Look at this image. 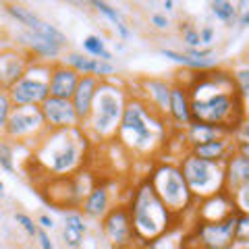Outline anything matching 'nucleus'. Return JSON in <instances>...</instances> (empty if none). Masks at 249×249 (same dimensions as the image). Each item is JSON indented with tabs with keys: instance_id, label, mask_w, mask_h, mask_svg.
Returning a JSON list of instances; mask_svg holds the SVG:
<instances>
[{
	"instance_id": "nucleus-17",
	"label": "nucleus",
	"mask_w": 249,
	"mask_h": 249,
	"mask_svg": "<svg viewBox=\"0 0 249 249\" xmlns=\"http://www.w3.org/2000/svg\"><path fill=\"white\" fill-rule=\"evenodd\" d=\"M81 75L75 73L71 67H67L65 62H52L50 65V81H48V91L50 98H60V100H71L77 89Z\"/></svg>"
},
{
	"instance_id": "nucleus-38",
	"label": "nucleus",
	"mask_w": 249,
	"mask_h": 249,
	"mask_svg": "<svg viewBox=\"0 0 249 249\" xmlns=\"http://www.w3.org/2000/svg\"><path fill=\"white\" fill-rule=\"evenodd\" d=\"M199 44H201V48H210V46L214 44L216 40V29L212 25H204V27H199Z\"/></svg>"
},
{
	"instance_id": "nucleus-3",
	"label": "nucleus",
	"mask_w": 249,
	"mask_h": 249,
	"mask_svg": "<svg viewBox=\"0 0 249 249\" xmlns=\"http://www.w3.org/2000/svg\"><path fill=\"white\" fill-rule=\"evenodd\" d=\"M89 139L81 127L48 131L34 147V162L48 178L73 177L85 164Z\"/></svg>"
},
{
	"instance_id": "nucleus-15",
	"label": "nucleus",
	"mask_w": 249,
	"mask_h": 249,
	"mask_svg": "<svg viewBox=\"0 0 249 249\" xmlns=\"http://www.w3.org/2000/svg\"><path fill=\"white\" fill-rule=\"evenodd\" d=\"M170 85H173V81L164 79V77H142V79H139V91L135 96H139L152 110H156L166 119Z\"/></svg>"
},
{
	"instance_id": "nucleus-22",
	"label": "nucleus",
	"mask_w": 249,
	"mask_h": 249,
	"mask_svg": "<svg viewBox=\"0 0 249 249\" xmlns=\"http://www.w3.org/2000/svg\"><path fill=\"white\" fill-rule=\"evenodd\" d=\"M183 142H185V147L189 150L193 145H199V143H206V142H212V139H218V137H224V135H231L229 131L224 129H218V127H212V124H201V123H193L183 131Z\"/></svg>"
},
{
	"instance_id": "nucleus-16",
	"label": "nucleus",
	"mask_w": 249,
	"mask_h": 249,
	"mask_svg": "<svg viewBox=\"0 0 249 249\" xmlns=\"http://www.w3.org/2000/svg\"><path fill=\"white\" fill-rule=\"evenodd\" d=\"M60 62H65L67 67H71L75 73H79L81 77L89 75V77H96L100 81H106V79H114L116 75V65L112 62H102V60H96L88 56L83 52H67L65 56L60 58Z\"/></svg>"
},
{
	"instance_id": "nucleus-33",
	"label": "nucleus",
	"mask_w": 249,
	"mask_h": 249,
	"mask_svg": "<svg viewBox=\"0 0 249 249\" xmlns=\"http://www.w3.org/2000/svg\"><path fill=\"white\" fill-rule=\"evenodd\" d=\"M178 31H181V37L185 42V48H201L199 44V31L191 25V23H181L178 25Z\"/></svg>"
},
{
	"instance_id": "nucleus-14",
	"label": "nucleus",
	"mask_w": 249,
	"mask_h": 249,
	"mask_svg": "<svg viewBox=\"0 0 249 249\" xmlns=\"http://www.w3.org/2000/svg\"><path fill=\"white\" fill-rule=\"evenodd\" d=\"M40 110L44 114V121H46L48 131H62V129L81 127V123H79V119H77L71 100L48 98L40 106Z\"/></svg>"
},
{
	"instance_id": "nucleus-37",
	"label": "nucleus",
	"mask_w": 249,
	"mask_h": 249,
	"mask_svg": "<svg viewBox=\"0 0 249 249\" xmlns=\"http://www.w3.org/2000/svg\"><path fill=\"white\" fill-rule=\"evenodd\" d=\"M15 222L21 224L23 231H25L29 237H36V235H37V231H40V227H37V222H36L29 214H25V212H17V214H15Z\"/></svg>"
},
{
	"instance_id": "nucleus-19",
	"label": "nucleus",
	"mask_w": 249,
	"mask_h": 249,
	"mask_svg": "<svg viewBox=\"0 0 249 249\" xmlns=\"http://www.w3.org/2000/svg\"><path fill=\"white\" fill-rule=\"evenodd\" d=\"M187 152H191L193 156H197V158H201V160L224 164V162L237 152V147H235V139H232V135H224V137L212 139V142L193 145Z\"/></svg>"
},
{
	"instance_id": "nucleus-5",
	"label": "nucleus",
	"mask_w": 249,
	"mask_h": 249,
	"mask_svg": "<svg viewBox=\"0 0 249 249\" xmlns=\"http://www.w3.org/2000/svg\"><path fill=\"white\" fill-rule=\"evenodd\" d=\"M131 98V91L119 85V81L106 79L100 81V88L91 106L89 119L81 124L83 133L89 142H112L119 131V124L123 119L127 100Z\"/></svg>"
},
{
	"instance_id": "nucleus-4",
	"label": "nucleus",
	"mask_w": 249,
	"mask_h": 249,
	"mask_svg": "<svg viewBox=\"0 0 249 249\" xmlns=\"http://www.w3.org/2000/svg\"><path fill=\"white\" fill-rule=\"evenodd\" d=\"M127 210L131 214V222H133V231L137 237V247L152 243L158 237L166 235V232L178 224V220L166 210V206L160 201L152 189L147 178H142L133 191L129 193Z\"/></svg>"
},
{
	"instance_id": "nucleus-18",
	"label": "nucleus",
	"mask_w": 249,
	"mask_h": 249,
	"mask_svg": "<svg viewBox=\"0 0 249 249\" xmlns=\"http://www.w3.org/2000/svg\"><path fill=\"white\" fill-rule=\"evenodd\" d=\"M110 208H112L110 189L102 183H96L91 187V191L85 196V199L81 201L79 212L85 218H91V220H102V218L110 212Z\"/></svg>"
},
{
	"instance_id": "nucleus-24",
	"label": "nucleus",
	"mask_w": 249,
	"mask_h": 249,
	"mask_svg": "<svg viewBox=\"0 0 249 249\" xmlns=\"http://www.w3.org/2000/svg\"><path fill=\"white\" fill-rule=\"evenodd\" d=\"M6 13H9L19 25H23L27 31H34V34L44 23V19H40L34 11L27 9V6H23V4H6Z\"/></svg>"
},
{
	"instance_id": "nucleus-40",
	"label": "nucleus",
	"mask_w": 249,
	"mask_h": 249,
	"mask_svg": "<svg viewBox=\"0 0 249 249\" xmlns=\"http://www.w3.org/2000/svg\"><path fill=\"white\" fill-rule=\"evenodd\" d=\"M36 239H37V245H40V249H56L54 247V243H52V239H50V235H48V231H37V235H36Z\"/></svg>"
},
{
	"instance_id": "nucleus-6",
	"label": "nucleus",
	"mask_w": 249,
	"mask_h": 249,
	"mask_svg": "<svg viewBox=\"0 0 249 249\" xmlns=\"http://www.w3.org/2000/svg\"><path fill=\"white\" fill-rule=\"evenodd\" d=\"M145 178L150 181L152 189L160 197V201L178 222L196 210L197 199L193 197V193L187 187L181 168H178V162L156 160L150 166V173H147Z\"/></svg>"
},
{
	"instance_id": "nucleus-1",
	"label": "nucleus",
	"mask_w": 249,
	"mask_h": 249,
	"mask_svg": "<svg viewBox=\"0 0 249 249\" xmlns=\"http://www.w3.org/2000/svg\"><path fill=\"white\" fill-rule=\"evenodd\" d=\"M185 83L191 98L193 123L212 124L232 133V129L245 119L231 69L216 67L212 71L191 73Z\"/></svg>"
},
{
	"instance_id": "nucleus-27",
	"label": "nucleus",
	"mask_w": 249,
	"mask_h": 249,
	"mask_svg": "<svg viewBox=\"0 0 249 249\" xmlns=\"http://www.w3.org/2000/svg\"><path fill=\"white\" fill-rule=\"evenodd\" d=\"M210 11H212L214 17L224 23V25H232L239 19V11L235 2H229V0H214L210 2Z\"/></svg>"
},
{
	"instance_id": "nucleus-42",
	"label": "nucleus",
	"mask_w": 249,
	"mask_h": 249,
	"mask_svg": "<svg viewBox=\"0 0 249 249\" xmlns=\"http://www.w3.org/2000/svg\"><path fill=\"white\" fill-rule=\"evenodd\" d=\"M36 222H37V227H40L42 231H52V229H54V220H52L48 214H42Z\"/></svg>"
},
{
	"instance_id": "nucleus-7",
	"label": "nucleus",
	"mask_w": 249,
	"mask_h": 249,
	"mask_svg": "<svg viewBox=\"0 0 249 249\" xmlns=\"http://www.w3.org/2000/svg\"><path fill=\"white\" fill-rule=\"evenodd\" d=\"M178 168L197 201L224 191V164L201 160L191 152H185L178 160Z\"/></svg>"
},
{
	"instance_id": "nucleus-11",
	"label": "nucleus",
	"mask_w": 249,
	"mask_h": 249,
	"mask_svg": "<svg viewBox=\"0 0 249 249\" xmlns=\"http://www.w3.org/2000/svg\"><path fill=\"white\" fill-rule=\"evenodd\" d=\"M166 123L173 133H183L191 124V98L187 83L181 77H177L170 85V100L166 110Z\"/></svg>"
},
{
	"instance_id": "nucleus-30",
	"label": "nucleus",
	"mask_w": 249,
	"mask_h": 249,
	"mask_svg": "<svg viewBox=\"0 0 249 249\" xmlns=\"http://www.w3.org/2000/svg\"><path fill=\"white\" fill-rule=\"evenodd\" d=\"M0 168L15 173V147L6 137H0Z\"/></svg>"
},
{
	"instance_id": "nucleus-41",
	"label": "nucleus",
	"mask_w": 249,
	"mask_h": 249,
	"mask_svg": "<svg viewBox=\"0 0 249 249\" xmlns=\"http://www.w3.org/2000/svg\"><path fill=\"white\" fill-rule=\"evenodd\" d=\"M116 31H119V36H121L123 42H127V40H131V37H133V29H131L124 21H121L119 25H116Z\"/></svg>"
},
{
	"instance_id": "nucleus-9",
	"label": "nucleus",
	"mask_w": 249,
	"mask_h": 249,
	"mask_svg": "<svg viewBox=\"0 0 249 249\" xmlns=\"http://www.w3.org/2000/svg\"><path fill=\"white\" fill-rule=\"evenodd\" d=\"M48 133L40 106H13L4 137L17 143H36Z\"/></svg>"
},
{
	"instance_id": "nucleus-45",
	"label": "nucleus",
	"mask_w": 249,
	"mask_h": 249,
	"mask_svg": "<svg viewBox=\"0 0 249 249\" xmlns=\"http://www.w3.org/2000/svg\"><path fill=\"white\" fill-rule=\"evenodd\" d=\"M2 197H4V183L0 181V199H2Z\"/></svg>"
},
{
	"instance_id": "nucleus-29",
	"label": "nucleus",
	"mask_w": 249,
	"mask_h": 249,
	"mask_svg": "<svg viewBox=\"0 0 249 249\" xmlns=\"http://www.w3.org/2000/svg\"><path fill=\"white\" fill-rule=\"evenodd\" d=\"M232 139H235V147L239 154L249 156V116H245L235 129H232Z\"/></svg>"
},
{
	"instance_id": "nucleus-39",
	"label": "nucleus",
	"mask_w": 249,
	"mask_h": 249,
	"mask_svg": "<svg viewBox=\"0 0 249 249\" xmlns=\"http://www.w3.org/2000/svg\"><path fill=\"white\" fill-rule=\"evenodd\" d=\"M150 23L154 25V29H158V31H166L170 27V19L166 17V13H152Z\"/></svg>"
},
{
	"instance_id": "nucleus-21",
	"label": "nucleus",
	"mask_w": 249,
	"mask_h": 249,
	"mask_svg": "<svg viewBox=\"0 0 249 249\" xmlns=\"http://www.w3.org/2000/svg\"><path fill=\"white\" fill-rule=\"evenodd\" d=\"M247 183H249V156L235 152L224 162V191L229 196H235Z\"/></svg>"
},
{
	"instance_id": "nucleus-23",
	"label": "nucleus",
	"mask_w": 249,
	"mask_h": 249,
	"mask_svg": "<svg viewBox=\"0 0 249 249\" xmlns=\"http://www.w3.org/2000/svg\"><path fill=\"white\" fill-rule=\"evenodd\" d=\"M232 79H235V88H237V96L241 100L245 116H249V60H243L231 69Z\"/></svg>"
},
{
	"instance_id": "nucleus-31",
	"label": "nucleus",
	"mask_w": 249,
	"mask_h": 249,
	"mask_svg": "<svg viewBox=\"0 0 249 249\" xmlns=\"http://www.w3.org/2000/svg\"><path fill=\"white\" fill-rule=\"evenodd\" d=\"M11 112H13V100L9 96V91L0 89V137H4L6 123H9Z\"/></svg>"
},
{
	"instance_id": "nucleus-35",
	"label": "nucleus",
	"mask_w": 249,
	"mask_h": 249,
	"mask_svg": "<svg viewBox=\"0 0 249 249\" xmlns=\"http://www.w3.org/2000/svg\"><path fill=\"white\" fill-rule=\"evenodd\" d=\"M83 239H85V235L77 229H71V227H67V224L62 227V241H65V245L69 249H81Z\"/></svg>"
},
{
	"instance_id": "nucleus-12",
	"label": "nucleus",
	"mask_w": 249,
	"mask_h": 249,
	"mask_svg": "<svg viewBox=\"0 0 249 249\" xmlns=\"http://www.w3.org/2000/svg\"><path fill=\"white\" fill-rule=\"evenodd\" d=\"M17 46L29 54L31 60L48 62V65L56 62L62 56V52H65V48H62L60 44L52 42L44 36H37V34H34V31H27V29L17 34Z\"/></svg>"
},
{
	"instance_id": "nucleus-13",
	"label": "nucleus",
	"mask_w": 249,
	"mask_h": 249,
	"mask_svg": "<svg viewBox=\"0 0 249 249\" xmlns=\"http://www.w3.org/2000/svg\"><path fill=\"white\" fill-rule=\"evenodd\" d=\"M31 56L17 48H4L0 50V89L9 91L15 83H17L23 75L27 73V69L31 65Z\"/></svg>"
},
{
	"instance_id": "nucleus-36",
	"label": "nucleus",
	"mask_w": 249,
	"mask_h": 249,
	"mask_svg": "<svg viewBox=\"0 0 249 249\" xmlns=\"http://www.w3.org/2000/svg\"><path fill=\"white\" fill-rule=\"evenodd\" d=\"M231 197H232V204H235L237 212L249 214V183L243 185V187H241V189L235 193V196H231Z\"/></svg>"
},
{
	"instance_id": "nucleus-26",
	"label": "nucleus",
	"mask_w": 249,
	"mask_h": 249,
	"mask_svg": "<svg viewBox=\"0 0 249 249\" xmlns=\"http://www.w3.org/2000/svg\"><path fill=\"white\" fill-rule=\"evenodd\" d=\"M83 54L96 58V60H102V62H112V52L106 48V42L104 37L100 36H85L83 37Z\"/></svg>"
},
{
	"instance_id": "nucleus-8",
	"label": "nucleus",
	"mask_w": 249,
	"mask_h": 249,
	"mask_svg": "<svg viewBox=\"0 0 249 249\" xmlns=\"http://www.w3.org/2000/svg\"><path fill=\"white\" fill-rule=\"evenodd\" d=\"M50 65L48 62H31L27 73L9 89L13 106H42L50 98L48 91Z\"/></svg>"
},
{
	"instance_id": "nucleus-34",
	"label": "nucleus",
	"mask_w": 249,
	"mask_h": 249,
	"mask_svg": "<svg viewBox=\"0 0 249 249\" xmlns=\"http://www.w3.org/2000/svg\"><path fill=\"white\" fill-rule=\"evenodd\" d=\"M65 224L71 229H77L83 235H88V218H85L79 210H71V212L65 214Z\"/></svg>"
},
{
	"instance_id": "nucleus-43",
	"label": "nucleus",
	"mask_w": 249,
	"mask_h": 249,
	"mask_svg": "<svg viewBox=\"0 0 249 249\" xmlns=\"http://www.w3.org/2000/svg\"><path fill=\"white\" fill-rule=\"evenodd\" d=\"M239 25L241 27H249V9H243V13H239Z\"/></svg>"
},
{
	"instance_id": "nucleus-44",
	"label": "nucleus",
	"mask_w": 249,
	"mask_h": 249,
	"mask_svg": "<svg viewBox=\"0 0 249 249\" xmlns=\"http://www.w3.org/2000/svg\"><path fill=\"white\" fill-rule=\"evenodd\" d=\"M162 9H164L166 13L175 11V2H173V0H164V2H162Z\"/></svg>"
},
{
	"instance_id": "nucleus-32",
	"label": "nucleus",
	"mask_w": 249,
	"mask_h": 249,
	"mask_svg": "<svg viewBox=\"0 0 249 249\" xmlns=\"http://www.w3.org/2000/svg\"><path fill=\"white\" fill-rule=\"evenodd\" d=\"M89 4H91L93 9H96L100 15H104V19H108V21H110L114 27H116V25H119V23L123 21V19H121V13L116 11L112 4L104 2V0H93V2H89Z\"/></svg>"
},
{
	"instance_id": "nucleus-2",
	"label": "nucleus",
	"mask_w": 249,
	"mask_h": 249,
	"mask_svg": "<svg viewBox=\"0 0 249 249\" xmlns=\"http://www.w3.org/2000/svg\"><path fill=\"white\" fill-rule=\"evenodd\" d=\"M170 135L173 131L164 116L152 110L142 98L131 91L114 137L116 142L137 158H154L168 145Z\"/></svg>"
},
{
	"instance_id": "nucleus-28",
	"label": "nucleus",
	"mask_w": 249,
	"mask_h": 249,
	"mask_svg": "<svg viewBox=\"0 0 249 249\" xmlns=\"http://www.w3.org/2000/svg\"><path fill=\"white\" fill-rule=\"evenodd\" d=\"M232 247L237 249H249V214L237 212L235 220V243Z\"/></svg>"
},
{
	"instance_id": "nucleus-25",
	"label": "nucleus",
	"mask_w": 249,
	"mask_h": 249,
	"mask_svg": "<svg viewBox=\"0 0 249 249\" xmlns=\"http://www.w3.org/2000/svg\"><path fill=\"white\" fill-rule=\"evenodd\" d=\"M181 224V222H178ZM175 224L173 229H170L166 235L158 237L152 243H145V245H139L137 249H183V239H185V231Z\"/></svg>"
},
{
	"instance_id": "nucleus-20",
	"label": "nucleus",
	"mask_w": 249,
	"mask_h": 249,
	"mask_svg": "<svg viewBox=\"0 0 249 249\" xmlns=\"http://www.w3.org/2000/svg\"><path fill=\"white\" fill-rule=\"evenodd\" d=\"M98 88H100V79H96V77H89V75L81 77L79 83H77V89H75L73 98H71V104H73L75 114H77V119H79L81 124L89 119L93 100H96V93H98Z\"/></svg>"
},
{
	"instance_id": "nucleus-10",
	"label": "nucleus",
	"mask_w": 249,
	"mask_h": 249,
	"mask_svg": "<svg viewBox=\"0 0 249 249\" xmlns=\"http://www.w3.org/2000/svg\"><path fill=\"white\" fill-rule=\"evenodd\" d=\"M100 229H102L106 241L114 249H137V237L127 204L112 206L110 212L100 220Z\"/></svg>"
}]
</instances>
